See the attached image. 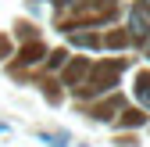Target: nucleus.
<instances>
[{
  "instance_id": "nucleus-1",
  "label": "nucleus",
  "mask_w": 150,
  "mask_h": 147,
  "mask_svg": "<svg viewBox=\"0 0 150 147\" xmlns=\"http://www.w3.org/2000/svg\"><path fill=\"white\" fill-rule=\"evenodd\" d=\"M129 29H132V36H139V40L150 36V22H146V11L143 7H136L132 14H129Z\"/></svg>"
},
{
  "instance_id": "nucleus-2",
  "label": "nucleus",
  "mask_w": 150,
  "mask_h": 147,
  "mask_svg": "<svg viewBox=\"0 0 150 147\" xmlns=\"http://www.w3.org/2000/svg\"><path fill=\"white\" fill-rule=\"evenodd\" d=\"M139 101H143V104H150V79H146V76L139 79Z\"/></svg>"
},
{
  "instance_id": "nucleus-3",
  "label": "nucleus",
  "mask_w": 150,
  "mask_h": 147,
  "mask_svg": "<svg viewBox=\"0 0 150 147\" xmlns=\"http://www.w3.org/2000/svg\"><path fill=\"white\" fill-rule=\"evenodd\" d=\"M146 4H150V0H146Z\"/></svg>"
}]
</instances>
